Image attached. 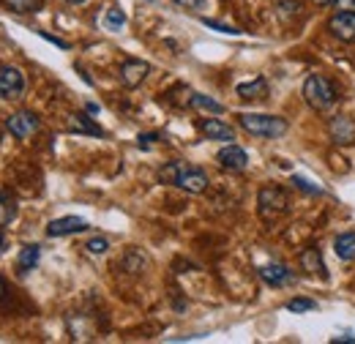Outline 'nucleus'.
Wrapping results in <instances>:
<instances>
[{"instance_id":"nucleus-32","label":"nucleus","mask_w":355,"mask_h":344,"mask_svg":"<svg viewBox=\"0 0 355 344\" xmlns=\"http://www.w3.org/2000/svg\"><path fill=\"white\" fill-rule=\"evenodd\" d=\"M42 39H46V42H52V44H58L60 49H69V44L63 42V39H58V36H49V33H44V31H42Z\"/></svg>"},{"instance_id":"nucleus-12","label":"nucleus","mask_w":355,"mask_h":344,"mask_svg":"<svg viewBox=\"0 0 355 344\" xmlns=\"http://www.w3.org/2000/svg\"><path fill=\"white\" fill-rule=\"evenodd\" d=\"M328 131H331V139H334L336 145H353L355 142V123L350 118H345V115L331 118Z\"/></svg>"},{"instance_id":"nucleus-25","label":"nucleus","mask_w":355,"mask_h":344,"mask_svg":"<svg viewBox=\"0 0 355 344\" xmlns=\"http://www.w3.org/2000/svg\"><path fill=\"white\" fill-rule=\"evenodd\" d=\"M202 25H205V28H214V31H219V33H227V36H241V33H243L241 28L224 25V22H216V19H202Z\"/></svg>"},{"instance_id":"nucleus-27","label":"nucleus","mask_w":355,"mask_h":344,"mask_svg":"<svg viewBox=\"0 0 355 344\" xmlns=\"http://www.w3.org/2000/svg\"><path fill=\"white\" fill-rule=\"evenodd\" d=\"M293 186H295V189H301V191H306V194H314V197H317V194H322V189H320V186H311L309 180H306V178H301V175H295V178H293Z\"/></svg>"},{"instance_id":"nucleus-36","label":"nucleus","mask_w":355,"mask_h":344,"mask_svg":"<svg viewBox=\"0 0 355 344\" xmlns=\"http://www.w3.org/2000/svg\"><path fill=\"white\" fill-rule=\"evenodd\" d=\"M6 295V284H3V279H0V298Z\"/></svg>"},{"instance_id":"nucleus-29","label":"nucleus","mask_w":355,"mask_h":344,"mask_svg":"<svg viewBox=\"0 0 355 344\" xmlns=\"http://www.w3.org/2000/svg\"><path fill=\"white\" fill-rule=\"evenodd\" d=\"M175 3L183 6V8H189V11H202L208 6V0H175Z\"/></svg>"},{"instance_id":"nucleus-28","label":"nucleus","mask_w":355,"mask_h":344,"mask_svg":"<svg viewBox=\"0 0 355 344\" xmlns=\"http://www.w3.org/2000/svg\"><path fill=\"white\" fill-rule=\"evenodd\" d=\"M279 14H282V17H287V14H301V3H295V0H282V3H279Z\"/></svg>"},{"instance_id":"nucleus-9","label":"nucleus","mask_w":355,"mask_h":344,"mask_svg":"<svg viewBox=\"0 0 355 344\" xmlns=\"http://www.w3.org/2000/svg\"><path fill=\"white\" fill-rule=\"evenodd\" d=\"M6 129L17 139H28L39 131V118L33 112H14L11 118H6Z\"/></svg>"},{"instance_id":"nucleus-14","label":"nucleus","mask_w":355,"mask_h":344,"mask_svg":"<svg viewBox=\"0 0 355 344\" xmlns=\"http://www.w3.org/2000/svg\"><path fill=\"white\" fill-rule=\"evenodd\" d=\"M298 262H301V268H304V270H309V273H314V276H322V279H328V268H325V259H322V255H320V249H317V246H309V249H304V252H301V257H298Z\"/></svg>"},{"instance_id":"nucleus-21","label":"nucleus","mask_w":355,"mask_h":344,"mask_svg":"<svg viewBox=\"0 0 355 344\" xmlns=\"http://www.w3.org/2000/svg\"><path fill=\"white\" fill-rule=\"evenodd\" d=\"M126 25V14L121 11V8H107V14H104V28L107 31H121Z\"/></svg>"},{"instance_id":"nucleus-4","label":"nucleus","mask_w":355,"mask_h":344,"mask_svg":"<svg viewBox=\"0 0 355 344\" xmlns=\"http://www.w3.org/2000/svg\"><path fill=\"white\" fill-rule=\"evenodd\" d=\"M173 186L189 191V194H202L208 189V175H205V170H200V167H191V164H183L180 162V170H178Z\"/></svg>"},{"instance_id":"nucleus-34","label":"nucleus","mask_w":355,"mask_h":344,"mask_svg":"<svg viewBox=\"0 0 355 344\" xmlns=\"http://www.w3.org/2000/svg\"><path fill=\"white\" fill-rule=\"evenodd\" d=\"M88 112H90V115H98V104H93V101H88Z\"/></svg>"},{"instance_id":"nucleus-18","label":"nucleus","mask_w":355,"mask_h":344,"mask_svg":"<svg viewBox=\"0 0 355 344\" xmlns=\"http://www.w3.org/2000/svg\"><path fill=\"white\" fill-rule=\"evenodd\" d=\"M334 252L342 262H353L355 259V230L350 232H342L336 241H334Z\"/></svg>"},{"instance_id":"nucleus-24","label":"nucleus","mask_w":355,"mask_h":344,"mask_svg":"<svg viewBox=\"0 0 355 344\" xmlns=\"http://www.w3.org/2000/svg\"><path fill=\"white\" fill-rule=\"evenodd\" d=\"M284 309L293 311V314H304V311H314L317 303L311 301V298H290V301L284 303Z\"/></svg>"},{"instance_id":"nucleus-35","label":"nucleus","mask_w":355,"mask_h":344,"mask_svg":"<svg viewBox=\"0 0 355 344\" xmlns=\"http://www.w3.org/2000/svg\"><path fill=\"white\" fill-rule=\"evenodd\" d=\"M66 3H71V6H80V3H88V0H66Z\"/></svg>"},{"instance_id":"nucleus-10","label":"nucleus","mask_w":355,"mask_h":344,"mask_svg":"<svg viewBox=\"0 0 355 344\" xmlns=\"http://www.w3.org/2000/svg\"><path fill=\"white\" fill-rule=\"evenodd\" d=\"M328 31L339 42H355V11H336L328 19Z\"/></svg>"},{"instance_id":"nucleus-13","label":"nucleus","mask_w":355,"mask_h":344,"mask_svg":"<svg viewBox=\"0 0 355 344\" xmlns=\"http://www.w3.org/2000/svg\"><path fill=\"white\" fill-rule=\"evenodd\" d=\"M235 93H238V98H243V101H266L268 98L266 77H254V80H249V83H241V85L235 87Z\"/></svg>"},{"instance_id":"nucleus-17","label":"nucleus","mask_w":355,"mask_h":344,"mask_svg":"<svg viewBox=\"0 0 355 344\" xmlns=\"http://www.w3.org/2000/svg\"><path fill=\"white\" fill-rule=\"evenodd\" d=\"M39 259H42V246L39 243H31V246H22L19 249V257H17V273H28V270H33L36 265H39Z\"/></svg>"},{"instance_id":"nucleus-5","label":"nucleus","mask_w":355,"mask_h":344,"mask_svg":"<svg viewBox=\"0 0 355 344\" xmlns=\"http://www.w3.org/2000/svg\"><path fill=\"white\" fill-rule=\"evenodd\" d=\"M22 93H25V74L14 66L0 69V98L17 101V98H22Z\"/></svg>"},{"instance_id":"nucleus-15","label":"nucleus","mask_w":355,"mask_h":344,"mask_svg":"<svg viewBox=\"0 0 355 344\" xmlns=\"http://www.w3.org/2000/svg\"><path fill=\"white\" fill-rule=\"evenodd\" d=\"M200 131H202L208 139H216V142H232V139H235V129L222 123V121H216V118L202 121V123H200Z\"/></svg>"},{"instance_id":"nucleus-16","label":"nucleus","mask_w":355,"mask_h":344,"mask_svg":"<svg viewBox=\"0 0 355 344\" xmlns=\"http://www.w3.org/2000/svg\"><path fill=\"white\" fill-rule=\"evenodd\" d=\"M69 129L74 131V134H88V137H104V129L90 118L85 112H74L71 118H69Z\"/></svg>"},{"instance_id":"nucleus-11","label":"nucleus","mask_w":355,"mask_h":344,"mask_svg":"<svg viewBox=\"0 0 355 344\" xmlns=\"http://www.w3.org/2000/svg\"><path fill=\"white\" fill-rule=\"evenodd\" d=\"M260 279L266 282L268 287H287V284L295 282V273L282 262H270V265L260 268Z\"/></svg>"},{"instance_id":"nucleus-2","label":"nucleus","mask_w":355,"mask_h":344,"mask_svg":"<svg viewBox=\"0 0 355 344\" xmlns=\"http://www.w3.org/2000/svg\"><path fill=\"white\" fill-rule=\"evenodd\" d=\"M241 129L249 131L252 137H263V139H279L287 134V121L279 115H260V112H243L238 115Z\"/></svg>"},{"instance_id":"nucleus-26","label":"nucleus","mask_w":355,"mask_h":344,"mask_svg":"<svg viewBox=\"0 0 355 344\" xmlns=\"http://www.w3.org/2000/svg\"><path fill=\"white\" fill-rule=\"evenodd\" d=\"M85 249H88V255H96V257H98V255H107L110 241H107V238H101V235H98V238H90L88 243H85Z\"/></svg>"},{"instance_id":"nucleus-7","label":"nucleus","mask_w":355,"mask_h":344,"mask_svg":"<svg viewBox=\"0 0 355 344\" xmlns=\"http://www.w3.org/2000/svg\"><path fill=\"white\" fill-rule=\"evenodd\" d=\"M148 74H150V63H145V60L129 58V60L121 63V83H123V87H129V90L142 85L148 80Z\"/></svg>"},{"instance_id":"nucleus-22","label":"nucleus","mask_w":355,"mask_h":344,"mask_svg":"<svg viewBox=\"0 0 355 344\" xmlns=\"http://www.w3.org/2000/svg\"><path fill=\"white\" fill-rule=\"evenodd\" d=\"M121 265H123L129 273H142V270H145V265H148V259L142 257L137 249H132V252L123 257V262H121Z\"/></svg>"},{"instance_id":"nucleus-37","label":"nucleus","mask_w":355,"mask_h":344,"mask_svg":"<svg viewBox=\"0 0 355 344\" xmlns=\"http://www.w3.org/2000/svg\"><path fill=\"white\" fill-rule=\"evenodd\" d=\"M311 3H317V6H328L331 0H311Z\"/></svg>"},{"instance_id":"nucleus-3","label":"nucleus","mask_w":355,"mask_h":344,"mask_svg":"<svg viewBox=\"0 0 355 344\" xmlns=\"http://www.w3.org/2000/svg\"><path fill=\"white\" fill-rule=\"evenodd\" d=\"M257 205H260V214L273 218V216H282L290 211V197L279 186H263L260 194H257Z\"/></svg>"},{"instance_id":"nucleus-31","label":"nucleus","mask_w":355,"mask_h":344,"mask_svg":"<svg viewBox=\"0 0 355 344\" xmlns=\"http://www.w3.org/2000/svg\"><path fill=\"white\" fill-rule=\"evenodd\" d=\"M156 139H159V134H139V137H137L139 148H150V145H153Z\"/></svg>"},{"instance_id":"nucleus-33","label":"nucleus","mask_w":355,"mask_h":344,"mask_svg":"<svg viewBox=\"0 0 355 344\" xmlns=\"http://www.w3.org/2000/svg\"><path fill=\"white\" fill-rule=\"evenodd\" d=\"M334 342H355L353 334H345V336H334Z\"/></svg>"},{"instance_id":"nucleus-38","label":"nucleus","mask_w":355,"mask_h":344,"mask_svg":"<svg viewBox=\"0 0 355 344\" xmlns=\"http://www.w3.org/2000/svg\"><path fill=\"white\" fill-rule=\"evenodd\" d=\"M0 249H3V232H0Z\"/></svg>"},{"instance_id":"nucleus-1","label":"nucleus","mask_w":355,"mask_h":344,"mask_svg":"<svg viewBox=\"0 0 355 344\" xmlns=\"http://www.w3.org/2000/svg\"><path fill=\"white\" fill-rule=\"evenodd\" d=\"M304 98L314 112H328L336 101H339V90L336 85L322 77V74H309L306 83H304Z\"/></svg>"},{"instance_id":"nucleus-20","label":"nucleus","mask_w":355,"mask_h":344,"mask_svg":"<svg viewBox=\"0 0 355 344\" xmlns=\"http://www.w3.org/2000/svg\"><path fill=\"white\" fill-rule=\"evenodd\" d=\"M14 218H17V203L6 191H0V224H11Z\"/></svg>"},{"instance_id":"nucleus-6","label":"nucleus","mask_w":355,"mask_h":344,"mask_svg":"<svg viewBox=\"0 0 355 344\" xmlns=\"http://www.w3.org/2000/svg\"><path fill=\"white\" fill-rule=\"evenodd\" d=\"M90 224L80 216H60V218H52L46 224V235L49 238H66V235H77V232H85Z\"/></svg>"},{"instance_id":"nucleus-8","label":"nucleus","mask_w":355,"mask_h":344,"mask_svg":"<svg viewBox=\"0 0 355 344\" xmlns=\"http://www.w3.org/2000/svg\"><path fill=\"white\" fill-rule=\"evenodd\" d=\"M216 162H219V167L230 172H241L249 167V153L241 148V145H235V142H227L222 150L216 153Z\"/></svg>"},{"instance_id":"nucleus-30","label":"nucleus","mask_w":355,"mask_h":344,"mask_svg":"<svg viewBox=\"0 0 355 344\" xmlns=\"http://www.w3.org/2000/svg\"><path fill=\"white\" fill-rule=\"evenodd\" d=\"M336 11H355V0H331Z\"/></svg>"},{"instance_id":"nucleus-19","label":"nucleus","mask_w":355,"mask_h":344,"mask_svg":"<svg viewBox=\"0 0 355 344\" xmlns=\"http://www.w3.org/2000/svg\"><path fill=\"white\" fill-rule=\"evenodd\" d=\"M189 107H191V110H202V112H214V115H222L224 112L222 101H216V98H211V96H205V93H191Z\"/></svg>"},{"instance_id":"nucleus-23","label":"nucleus","mask_w":355,"mask_h":344,"mask_svg":"<svg viewBox=\"0 0 355 344\" xmlns=\"http://www.w3.org/2000/svg\"><path fill=\"white\" fill-rule=\"evenodd\" d=\"M6 3H8V8L17 11V14H33V11L42 8L44 0H6Z\"/></svg>"}]
</instances>
